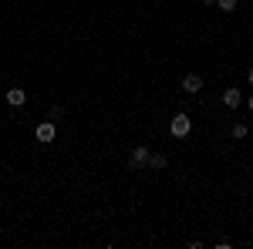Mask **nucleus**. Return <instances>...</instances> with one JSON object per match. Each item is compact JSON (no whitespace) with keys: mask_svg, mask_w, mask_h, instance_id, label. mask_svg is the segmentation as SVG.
<instances>
[{"mask_svg":"<svg viewBox=\"0 0 253 249\" xmlns=\"http://www.w3.org/2000/svg\"><path fill=\"white\" fill-rule=\"evenodd\" d=\"M128 165H132V169H145V165H149V148H145V145H135V152L128 155Z\"/></svg>","mask_w":253,"mask_h":249,"instance_id":"obj_1","label":"nucleus"},{"mask_svg":"<svg viewBox=\"0 0 253 249\" xmlns=\"http://www.w3.org/2000/svg\"><path fill=\"white\" fill-rule=\"evenodd\" d=\"M189 128H193L189 115H175L172 118V135H175V138H186V135H189Z\"/></svg>","mask_w":253,"mask_h":249,"instance_id":"obj_2","label":"nucleus"},{"mask_svg":"<svg viewBox=\"0 0 253 249\" xmlns=\"http://www.w3.org/2000/svg\"><path fill=\"white\" fill-rule=\"evenodd\" d=\"M38 142H44V145H47V142H54V121H44V125H38Z\"/></svg>","mask_w":253,"mask_h":249,"instance_id":"obj_3","label":"nucleus"},{"mask_svg":"<svg viewBox=\"0 0 253 249\" xmlns=\"http://www.w3.org/2000/svg\"><path fill=\"white\" fill-rule=\"evenodd\" d=\"M199 88H203V77H199V74H186V77H182V91H189V95H196Z\"/></svg>","mask_w":253,"mask_h":249,"instance_id":"obj_4","label":"nucleus"},{"mask_svg":"<svg viewBox=\"0 0 253 249\" xmlns=\"http://www.w3.org/2000/svg\"><path fill=\"white\" fill-rule=\"evenodd\" d=\"M7 101L17 108V105H24V101H27V91H24V88H10V91H7Z\"/></svg>","mask_w":253,"mask_h":249,"instance_id":"obj_5","label":"nucleus"},{"mask_svg":"<svg viewBox=\"0 0 253 249\" xmlns=\"http://www.w3.org/2000/svg\"><path fill=\"white\" fill-rule=\"evenodd\" d=\"M223 105H226V108H236V105H240V88H226V91H223Z\"/></svg>","mask_w":253,"mask_h":249,"instance_id":"obj_6","label":"nucleus"},{"mask_svg":"<svg viewBox=\"0 0 253 249\" xmlns=\"http://www.w3.org/2000/svg\"><path fill=\"white\" fill-rule=\"evenodd\" d=\"M166 165H169L166 155H149V169H166Z\"/></svg>","mask_w":253,"mask_h":249,"instance_id":"obj_7","label":"nucleus"},{"mask_svg":"<svg viewBox=\"0 0 253 249\" xmlns=\"http://www.w3.org/2000/svg\"><path fill=\"white\" fill-rule=\"evenodd\" d=\"M219 3V10H236V0H216Z\"/></svg>","mask_w":253,"mask_h":249,"instance_id":"obj_8","label":"nucleus"},{"mask_svg":"<svg viewBox=\"0 0 253 249\" xmlns=\"http://www.w3.org/2000/svg\"><path fill=\"white\" fill-rule=\"evenodd\" d=\"M247 135V125H233V138H243Z\"/></svg>","mask_w":253,"mask_h":249,"instance_id":"obj_9","label":"nucleus"},{"mask_svg":"<svg viewBox=\"0 0 253 249\" xmlns=\"http://www.w3.org/2000/svg\"><path fill=\"white\" fill-rule=\"evenodd\" d=\"M250 84H253V68H250Z\"/></svg>","mask_w":253,"mask_h":249,"instance_id":"obj_10","label":"nucleus"},{"mask_svg":"<svg viewBox=\"0 0 253 249\" xmlns=\"http://www.w3.org/2000/svg\"><path fill=\"white\" fill-rule=\"evenodd\" d=\"M250 111H253V98H250Z\"/></svg>","mask_w":253,"mask_h":249,"instance_id":"obj_11","label":"nucleus"}]
</instances>
